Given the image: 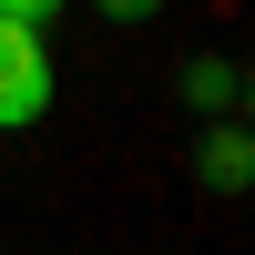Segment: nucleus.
<instances>
[{
  "label": "nucleus",
  "mask_w": 255,
  "mask_h": 255,
  "mask_svg": "<svg viewBox=\"0 0 255 255\" xmlns=\"http://www.w3.org/2000/svg\"><path fill=\"white\" fill-rule=\"evenodd\" d=\"M41 113H51V51L31 20L0 10V123H41Z\"/></svg>",
  "instance_id": "f257e3e1"
},
{
  "label": "nucleus",
  "mask_w": 255,
  "mask_h": 255,
  "mask_svg": "<svg viewBox=\"0 0 255 255\" xmlns=\"http://www.w3.org/2000/svg\"><path fill=\"white\" fill-rule=\"evenodd\" d=\"M184 102H194V113H215V123H235L245 113V61H184Z\"/></svg>",
  "instance_id": "f03ea898"
},
{
  "label": "nucleus",
  "mask_w": 255,
  "mask_h": 255,
  "mask_svg": "<svg viewBox=\"0 0 255 255\" xmlns=\"http://www.w3.org/2000/svg\"><path fill=\"white\" fill-rule=\"evenodd\" d=\"M204 184H215V194H245V184H255V143H245V123H215V133H204Z\"/></svg>",
  "instance_id": "7ed1b4c3"
},
{
  "label": "nucleus",
  "mask_w": 255,
  "mask_h": 255,
  "mask_svg": "<svg viewBox=\"0 0 255 255\" xmlns=\"http://www.w3.org/2000/svg\"><path fill=\"white\" fill-rule=\"evenodd\" d=\"M0 10H10V20H31V31H51V20H61V0H0Z\"/></svg>",
  "instance_id": "20e7f679"
},
{
  "label": "nucleus",
  "mask_w": 255,
  "mask_h": 255,
  "mask_svg": "<svg viewBox=\"0 0 255 255\" xmlns=\"http://www.w3.org/2000/svg\"><path fill=\"white\" fill-rule=\"evenodd\" d=\"M92 10H102V20H153L163 0H92Z\"/></svg>",
  "instance_id": "39448f33"
}]
</instances>
